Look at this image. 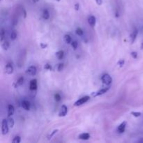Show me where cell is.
I'll use <instances>...</instances> for the list:
<instances>
[{
    "instance_id": "cell-1",
    "label": "cell",
    "mask_w": 143,
    "mask_h": 143,
    "mask_svg": "<svg viewBox=\"0 0 143 143\" xmlns=\"http://www.w3.org/2000/svg\"><path fill=\"white\" fill-rule=\"evenodd\" d=\"M101 81L103 83L107 85V86H110L112 82V78L110 75L107 73L103 75L101 77Z\"/></svg>"
},
{
    "instance_id": "cell-2",
    "label": "cell",
    "mask_w": 143,
    "mask_h": 143,
    "mask_svg": "<svg viewBox=\"0 0 143 143\" xmlns=\"http://www.w3.org/2000/svg\"><path fill=\"white\" fill-rule=\"evenodd\" d=\"M9 126L7 123V119H3L2 122V134L6 135L9 133Z\"/></svg>"
},
{
    "instance_id": "cell-3",
    "label": "cell",
    "mask_w": 143,
    "mask_h": 143,
    "mask_svg": "<svg viewBox=\"0 0 143 143\" xmlns=\"http://www.w3.org/2000/svg\"><path fill=\"white\" fill-rule=\"evenodd\" d=\"M90 96H84L82 98H80L79 100H78L76 102H75L74 105L75 106H80L82 105H83L84 103H85L87 102L90 100Z\"/></svg>"
},
{
    "instance_id": "cell-4",
    "label": "cell",
    "mask_w": 143,
    "mask_h": 143,
    "mask_svg": "<svg viewBox=\"0 0 143 143\" xmlns=\"http://www.w3.org/2000/svg\"><path fill=\"white\" fill-rule=\"evenodd\" d=\"M36 72H37V69L35 66H30V67H28L26 71V73L27 74L30 75H35L36 74Z\"/></svg>"
},
{
    "instance_id": "cell-5",
    "label": "cell",
    "mask_w": 143,
    "mask_h": 143,
    "mask_svg": "<svg viewBox=\"0 0 143 143\" xmlns=\"http://www.w3.org/2000/svg\"><path fill=\"white\" fill-rule=\"evenodd\" d=\"M13 71H14V69H13L12 64L10 62L7 63L6 64V66H5V71H6V73L9 75L12 74L13 73Z\"/></svg>"
},
{
    "instance_id": "cell-6",
    "label": "cell",
    "mask_w": 143,
    "mask_h": 143,
    "mask_svg": "<svg viewBox=\"0 0 143 143\" xmlns=\"http://www.w3.org/2000/svg\"><path fill=\"white\" fill-rule=\"evenodd\" d=\"M68 112V107L66 106L65 105H62V107L60 108V112H59V116L60 117H65L66 114Z\"/></svg>"
},
{
    "instance_id": "cell-7",
    "label": "cell",
    "mask_w": 143,
    "mask_h": 143,
    "mask_svg": "<svg viewBox=\"0 0 143 143\" xmlns=\"http://www.w3.org/2000/svg\"><path fill=\"white\" fill-rule=\"evenodd\" d=\"M127 124V122H123L122 123H121L119 125V126L117 127V132L119 133H123L124 131H125L126 129V126Z\"/></svg>"
},
{
    "instance_id": "cell-8",
    "label": "cell",
    "mask_w": 143,
    "mask_h": 143,
    "mask_svg": "<svg viewBox=\"0 0 143 143\" xmlns=\"http://www.w3.org/2000/svg\"><path fill=\"white\" fill-rule=\"evenodd\" d=\"M87 22L91 27H94L96 24V18L94 15H90L87 18Z\"/></svg>"
},
{
    "instance_id": "cell-9",
    "label": "cell",
    "mask_w": 143,
    "mask_h": 143,
    "mask_svg": "<svg viewBox=\"0 0 143 143\" xmlns=\"http://www.w3.org/2000/svg\"><path fill=\"white\" fill-rule=\"evenodd\" d=\"M137 34H138V30L137 29H135L132 33L131 34V43H133L135 42V41L136 40V38H137Z\"/></svg>"
},
{
    "instance_id": "cell-10",
    "label": "cell",
    "mask_w": 143,
    "mask_h": 143,
    "mask_svg": "<svg viewBox=\"0 0 143 143\" xmlns=\"http://www.w3.org/2000/svg\"><path fill=\"white\" fill-rule=\"evenodd\" d=\"M110 87H105V88H103L101 90H100L99 91H98L97 92H96L94 94V96H101L103 94H104L105 93H106L109 90Z\"/></svg>"
},
{
    "instance_id": "cell-11",
    "label": "cell",
    "mask_w": 143,
    "mask_h": 143,
    "mask_svg": "<svg viewBox=\"0 0 143 143\" xmlns=\"http://www.w3.org/2000/svg\"><path fill=\"white\" fill-rule=\"evenodd\" d=\"M37 89V80L36 79L32 80L30 82V90L32 91L36 90Z\"/></svg>"
},
{
    "instance_id": "cell-12",
    "label": "cell",
    "mask_w": 143,
    "mask_h": 143,
    "mask_svg": "<svg viewBox=\"0 0 143 143\" xmlns=\"http://www.w3.org/2000/svg\"><path fill=\"white\" fill-rule=\"evenodd\" d=\"M30 106H31V104H30V101L24 100V101L22 102V108H23L24 110H30Z\"/></svg>"
},
{
    "instance_id": "cell-13",
    "label": "cell",
    "mask_w": 143,
    "mask_h": 143,
    "mask_svg": "<svg viewBox=\"0 0 143 143\" xmlns=\"http://www.w3.org/2000/svg\"><path fill=\"white\" fill-rule=\"evenodd\" d=\"M15 112V107L13 105H8V117H11Z\"/></svg>"
},
{
    "instance_id": "cell-14",
    "label": "cell",
    "mask_w": 143,
    "mask_h": 143,
    "mask_svg": "<svg viewBox=\"0 0 143 143\" xmlns=\"http://www.w3.org/2000/svg\"><path fill=\"white\" fill-rule=\"evenodd\" d=\"M79 138L80 140H89L90 138V135L87 133H81L79 135Z\"/></svg>"
},
{
    "instance_id": "cell-15",
    "label": "cell",
    "mask_w": 143,
    "mask_h": 143,
    "mask_svg": "<svg viewBox=\"0 0 143 143\" xmlns=\"http://www.w3.org/2000/svg\"><path fill=\"white\" fill-rule=\"evenodd\" d=\"M42 16L44 20H48L50 18V13L48 11V9H45L43 11V13H42Z\"/></svg>"
},
{
    "instance_id": "cell-16",
    "label": "cell",
    "mask_w": 143,
    "mask_h": 143,
    "mask_svg": "<svg viewBox=\"0 0 143 143\" xmlns=\"http://www.w3.org/2000/svg\"><path fill=\"white\" fill-rule=\"evenodd\" d=\"M7 123H8L9 128H13L14 124H15V122H14V119H13L12 117H9V119H7Z\"/></svg>"
},
{
    "instance_id": "cell-17",
    "label": "cell",
    "mask_w": 143,
    "mask_h": 143,
    "mask_svg": "<svg viewBox=\"0 0 143 143\" xmlns=\"http://www.w3.org/2000/svg\"><path fill=\"white\" fill-rule=\"evenodd\" d=\"M24 79L23 77H20V78H18V80L16 82V83H15V87L22 86L23 84V83H24Z\"/></svg>"
},
{
    "instance_id": "cell-18",
    "label": "cell",
    "mask_w": 143,
    "mask_h": 143,
    "mask_svg": "<svg viewBox=\"0 0 143 143\" xmlns=\"http://www.w3.org/2000/svg\"><path fill=\"white\" fill-rule=\"evenodd\" d=\"M64 52L63 50H60L57 52L56 53V57L58 60H62L64 58Z\"/></svg>"
},
{
    "instance_id": "cell-19",
    "label": "cell",
    "mask_w": 143,
    "mask_h": 143,
    "mask_svg": "<svg viewBox=\"0 0 143 143\" xmlns=\"http://www.w3.org/2000/svg\"><path fill=\"white\" fill-rule=\"evenodd\" d=\"M64 41H65L66 43H67V44H70V43H71L72 42V39L70 35L69 34H66L64 37Z\"/></svg>"
},
{
    "instance_id": "cell-20",
    "label": "cell",
    "mask_w": 143,
    "mask_h": 143,
    "mask_svg": "<svg viewBox=\"0 0 143 143\" xmlns=\"http://www.w3.org/2000/svg\"><path fill=\"white\" fill-rule=\"evenodd\" d=\"M9 46H10V44H9V42L8 41H4L2 43V47L4 50H7L9 48Z\"/></svg>"
},
{
    "instance_id": "cell-21",
    "label": "cell",
    "mask_w": 143,
    "mask_h": 143,
    "mask_svg": "<svg viewBox=\"0 0 143 143\" xmlns=\"http://www.w3.org/2000/svg\"><path fill=\"white\" fill-rule=\"evenodd\" d=\"M16 39H17V33L15 30H13L11 32V39L12 41H15Z\"/></svg>"
},
{
    "instance_id": "cell-22",
    "label": "cell",
    "mask_w": 143,
    "mask_h": 143,
    "mask_svg": "<svg viewBox=\"0 0 143 143\" xmlns=\"http://www.w3.org/2000/svg\"><path fill=\"white\" fill-rule=\"evenodd\" d=\"M75 33L76 34L78 35V36H82L84 34V31L81 28H78L76 31H75Z\"/></svg>"
},
{
    "instance_id": "cell-23",
    "label": "cell",
    "mask_w": 143,
    "mask_h": 143,
    "mask_svg": "<svg viewBox=\"0 0 143 143\" xmlns=\"http://www.w3.org/2000/svg\"><path fill=\"white\" fill-rule=\"evenodd\" d=\"M20 142H21V137H20V136H18V135L15 136V137H14V139H13L12 141L13 143H20Z\"/></svg>"
},
{
    "instance_id": "cell-24",
    "label": "cell",
    "mask_w": 143,
    "mask_h": 143,
    "mask_svg": "<svg viewBox=\"0 0 143 143\" xmlns=\"http://www.w3.org/2000/svg\"><path fill=\"white\" fill-rule=\"evenodd\" d=\"M0 36H1V39H0L1 41H3L4 39V38H5V31H4V29H2V30H1Z\"/></svg>"
},
{
    "instance_id": "cell-25",
    "label": "cell",
    "mask_w": 143,
    "mask_h": 143,
    "mask_svg": "<svg viewBox=\"0 0 143 143\" xmlns=\"http://www.w3.org/2000/svg\"><path fill=\"white\" fill-rule=\"evenodd\" d=\"M71 46H72V48H73L74 50H76L77 48H78V42L77 41H72L71 42Z\"/></svg>"
},
{
    "instance_id": "cell-26",
    "label": "cell",
    "mask_w": 143,
    "mask_h": 143,
    "mask_svg": "<svg viewBox=\"0 0 143 143\" xmlns=\"http://www.w3.org/2000/svg\"><path fill=\"white\" fill-rule=\"evenodd\" d=\"M63 69H64V64L62 63H60L57 65V71L59 72L62 71Z\"/></svg>"
},
{
    "instance_id": "cell-27",
    "label": "cell",
    "mask_w": 143,
    "mask_h": 143,
    "mask_svg": "<svg viewBox=\"0 0 143 143\" xmlns=\"http://www.w3.org/2000/svg\"><path fill=\"white\" fill-rule=\"evenodd\" d=\"M124 59H121V60H119L118 61V62H117V65L119 66V67H122L124 64Z\"/></svg>"
},
{
    "instance_id": "cell-28",
    "label": "cell",
    "mask_w": 143,
    "mask_h": 143,
    "mask_svg": "<svg viewBox=\"0 0 143 143\" xmlns=\"http://www.w3.org/2000/svg\"><path fill=\"white\" fill-rule=\"evenodd\" d=\"M131 115H132L133 116L135 117H138L141 116L142 113H141V112H131Z\"/></svg>"
},
{
    "instance_id": "cell-29",
    "label": "cell",
    "mask_w": 143,
    "mask_h": 143,
    "mask_svg": "<svg viewBox=\"0 0 143 143\" xmlns=\"http://www.w3.org/2000/svg\"><path fill=\"white\" fill-rule=\"evenodd\" d=\"M54 100L57 102H59L61 101V96H60V95L59 94H56L54 95Z\"/></svg>"
},
{
    "instance_id": "cell-30",
    "label": "cell",
    "mask_w": 143,
    "mask_h": 143,
    "mask_svg": "<svg viewBox=\"0 0 143 143\" xmlns=\"http://www.w3.org/2000/svg\"><path fill=\"white\" fill-rule=\"evenodd\" d=\"M44 69H45V70H52V66H51L50 64H45V66H44Z\"/></svg>"
},
{
    "instance_id": "cell-31",
    "label": "cell",
    "mask_w": 143,
    "mask_h": 143,
    "mask_svg": "<svg viewBox=\"0 0 143 143\" xmlns=\"http://www.w3.org/2000/svg\"><path fill=\"white\" fill-rule=\"evenodd\" d=\"M131 57H133V58H134V59H136L137 57V52H132L131 53Z\"/></svg>"
},
{
    "instance_id": "cell-32",
    "label": "cell",
    "mask_w": 143,
    "mask_h": 143,
    "mask_svg": "<svg viewBox=\"0 0 143 143\" xmlns=\"http://www.w3.org/2000/svg\"><path fill=\"white\" fill-rule=\"evenodd\" d=\"M74 8H75V11H78V10L80 9V4H79L78 3L75 4Z\"/></svg>"
},
{
    "instance_id": "cell-33",
    "label": "cell",
    "mask_w": 143,
    "mask_h": 143,
    "mask_svg": "<svg viewBox=\"0 0 143 143\" xmlns=\"http://www.w3.org/2000/svg\"><path fill=\"white\" fill-rule=\"evenodd\" d=\"M41 47L42 49H45V48H46L47 47H48V45H47V44H44V43H41Z\"/></svg>"
},
{
    "instance_id": "cell-34",
    "label": "cell",
    "mask_w": 143,
    "mask_h": 143,
    "mask_svg": "<svg viewBox=\"0 0 143 143\" xmlns=\"http://www.w3.org/2000/svg\"><path fill=\"white\" fill-rule=\"evenodd\" d=\"M57 132H58V130H57V129H56V130H54V131H53V132H52V133H51V135H50V138H52V136H53L55 134V133H57ZM50 138H49V139H50Z\"/></svg>"
},
{
    "instance_id": "cell-35",
    "label": "cell",
    "mask_w": 143,
    "mask_h": 143,
    "mask_svg": "<svg viewBox=\"0 0 143 143\" xmlns=\"http://www.w3.org/2000/svg\"><path fill=\"white\" fill-rule=\"evenodd\" d=\"M96 2V4H98V5H101L102 4H103V0H95Z\"/></svg>"
},
{
    "instance_id": "cell-36",
    "label": "cell",
    "mask_w": 143,
    "mask_h": 143,
    "mask_svg": "<svg viewBox=\"0 0 143 143\" xmlns=\"http://www.w3.org/2000/svg\"><path fill=\"white\" fill-rule=\"evenodd\" d=\"M33 2H39V0H33Z\"/></svg>"
},
{
    "instance_id": "cell-37",
    "label": "cell",
    "mask_w": 143,
    "mask_h": 143,
    "mask_svg": "<svg viewBox=\"0 0 143 143\" xmlns=\"http://www.w3.org/2000/svg\"><path fill=\"white\" fill-rule=\"evenodd\" d=\"M57 2H60V0H57Z\"/></svg>"
},
{
    "instance_id": "cell-38",
    "label": "cell",
    "mask_w": 143,
    "mask_h": 143,
    "mask_svg": "<svg viewBox=\"0 0 143 143\" xmlns=\"http://www.w3.org/2000/svg\"><path fill=\"white\" fill-rule=\"evenodd\" d=\"M0 1H1V0H0Z\"/></svg>"
}]
</instances>
